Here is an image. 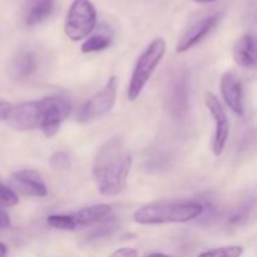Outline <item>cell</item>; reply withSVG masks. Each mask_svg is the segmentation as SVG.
Returning <instances> with one entry per match:
<instances>
[{
	"instance_id": "6da1fadb",
	"label": "cell",
	"mask_w": 257,
	"mask_h": 257,
	"mask_svg": "<svg viewBox=\"0 0 257 257\" xmlns=\"http://www.w3.org/2000/svg\"><path fill=\"white\" fill-rule=\"evenodd\" d=\"M132 157L119 138H110L97 151L93 162V177L103 196H115L127 187Z\"/></svg>"
},
{
	"instance_id": "7a4b0ae2",
	"label": "cell",
	"mask_w": 257,
	"mask_h": 257,
	"mask_svg": "<svg viewBox=\"0 0 257 257\" xmlns=\"http://www.w3.org/2000/svg\"><path fill=\"white\" fill-rule=\"evenodd\" d=\"M203 205L198 201H157L138 208L133 220L141 225L183 223L200 217Z\"/></svg>"
},
{
	"instance_id": "3957f363",
	"label": "cell",
	"mask_w": 257,
	"mask_h": 257,
	"mask_svg": "<svg viewBox=\"0 0 257 257\" xmlns=\"http://www.w3.org/2000/svg\"><path fill=\"white\" fill-rule=\"evenodd\" d=\"M166 53V42L162 38L153 40L145 49V52L138 58L136 67L133 69L130 84H128L127 97L131 102H135L141 95L142 90L150 82L151 77L155 73L156 68L162 60Z\"/></svg>"
},
{
	"instance_id": "277c9868",
	"label": "cell",
	"mask_w": 257,
	"mask_h": 257,
	"mask_svg": "<svg viewBox=\"0 0 257 257\" xmlns=\"http://www.w3.org/2000/svg\"><path fill=\"white\" fill-rule=\"evenodd\" d=\"M97 24V12L89 0H74L65 19V34L73 42L85 39Z\"/></svg>"
},
{
	"instance_id": "5b68a950",
	"label": "cell",
	"mask_w": 257,
	"mask_h": 257,
	"mask_svg": "<svg viewBox=\"0 0 257 257\" xmlns=\"http://www.w3.org/2000/svg\"><path fill=\"white\" fill-rule=\"evenodd\" d=\"M40 105V130L47 137H53L58 133L62 123L72 112L69 98L55 94L39 99Z\"/></svg>"
},
{
	"instance_id": "8992f818",
	"label": "cell",
	"mask_w": 257,
	"mask_h": 257,
	"mask_svg": "<svg viewBox=\"0 0 257 257\" xmlns=\"http://www.w3.org/2000/svg\"><path fill=\"white\" fill-rule=\"evenodd\" d=\"M117 85L118 80L115 77H110L105 87L93 97L87 100L83 108L80 109L78 118L80 122H89V120L97 119L107 114L113 108L117 97Z\"/></svg>"
},
{
	"instance_id": "52a82bcc",
	"label": "cell",
	"mask_w": 257,
	"mask_h": 257,
	"mask_svg": "<svg viewBox=\"0 0 257 257\" xmlns=\"http://www.w3.org/2000/svg\"><path fill=\"white\" fill-rule=\"evenodd\" d=\"M205 103L208 112L212 115L213 122H215V137H213L212 151L218 157V156L222 155L226 143H227L228 135H230V124H228L225 108L222 107L218 98L213 93H206Z\"/></svg>"
},
{
	"instance_id": "ba28073f",
	"label": "cell",
	"mask_w": 257,
	"mask_h": 257,
	"mask_svg": "<svg viewBox=\"0 0 257 257\" xmlns=\"http://www.w3.org/2000/svg\"><path fill=\"white\" fill-rule=\"evenodd\" d=\"M221 18H222V13H215V14L202 18L198 22H196L195 24L191 25L190 29H187V32L178 40L176 52L185 53L187 50L192 49L198 43L202 42L217 27Z\"/></svg>"
},
{
	"instance_id": "9c48e42d",
	"label": "cell",
	"mask_w": 257,
	"mask_h": 257,
	"mask_svg": "<svg viewBox=\"0 0 257 257\" xmlns=\"http://www.w3.org/2000/svg\"><path fill=\"white\" fill-rule=\"evenodd\" d=\"M8 122L17 131L40 130V105L39 100L24 102L13 108Z\"/></svg>"
},
{
	"instance_id": "30bf717a",
	"label": "cell",
	"mask_w": 257,
	"mask_h": 257,
	"mask_svg": "<svg viewBox=\"0 0 257 257\" xmlns=\"http://www.w3.org/2000/svg\"><path fill=\"white\" fill-rule=\"evenodd\" d=\"M221 93L226 104L232 109L236 114H243L245 104H243V89L241 78L235 72H226L221 77Z\"/></svg>"
},
{
	"instance_id": "8fae6325",
	"label": "cell",
	"mask_w": 257,
	"mask_h": 257,
	"mask_svg": "<svg viewBox=\"0 0 257 257\" xmlns=\"http://www.w3.org/2000/svg\"><path fill=\"white\" fill-rule=\"evenodd\" d=\"M12 185L20 193L30 197H44L48 190L42 176L32 170H22L12 176Z\"/></svg>"
},
{
	"instance_id": "7c38bea8",
	"label": "cell",
	"mask_w": 257,
	"mask_h": 257,
	"mask_svg": "<svg viewBox=\"0 0 257 257\" xmlns=\"http://www.w3.org/2000/svg\"><path fill=\"white\" fill-rule=\"evenodd\" d=\"M233 59L238 67L257 68V35L246 33L238 38L233 47Z\"/></svg>"
},
{
	"instance_id": "4fadbf2b",
	"label": "cell",
	"mask_w": 257,
	"mask_h": 257,
	"mask_svg": "<svg viewBox=\"0 0 257 257\" xmlns=\"http://www.w3.org/2000/svg\"><path fill=\"white\" fill-rule=\"evenodd\" d=\"M73 217L78 228L89 227V226L99 225L108 218L113 217V211L112 207L108 205H94L73 213Z\"/></svg>"
},
{
	"instance_id": "5bb4252c",
	"label": "cell",
	"mask_w": 257,
	"mask_h": 257,
	"mask_svg": "<svg viewBox=\"0 0 257 257\" xmlns=\"http://www.w3.org/2000/svg\"><path fill=\"white\" fill-rule=\"evenodd\" d=\"M38 63L33 53H22L13 60L10 65V75L14 79L29 78L37 70Z\"/></svg>"
},
{
	"instance_id": "9a60e30c",
	"label": "cell",
	"mask_w": 257,
	"mask_h": 257,
	"mask_svg": "<svg viewBox=\"0 0 257 257\" xmlns=\"http://www.w3.org/2000/svg\"><path fill=\"white\" fill-rule=\"evenodd\" d=\"M54 10V0H33L28 9L25 22L29 27L40 24L50 17Z\"/></svg>"
},
{
	"instance_id": "2e32d148",
	"label": "cell",
	"mask_w": 257,
	"mask_h": 257,
	"mask_svg": "<svg viewBox=\"0 0 257 257\" xmlns=\"http://www.w3.org/2000/svg\"><path fill=\"white\" fill-rule=\"evenodd\" d=\"M171 105H172L173 113L178 117L187 110V82H186V78H181L176 82L172 90Z\"/></svg>"
},
{
	"instance_id": "e0dca14e",
	"label": "cell",
	"mask_w": 257,
	"mask_h": 257,
	"mask_svg": "<svg viewBox=\"0 0 257 257\" xmlns=\"http://www.w3.org/2000/svg\"><path fill=\"white\" fill-rule=\"evenodd\" d=\"M112 43V38L108 34H94L92 37L87 38V39L83 42L82 49L83 53H95V52H102V50L107 49L108 47Z\"/></svg>"
},
{
	"instance_id": "ac0fdd59",
	"label": "cell",
	"mask_w": 257,
	"mask_h": 257,
	"mask_svg": "<svg viewBox=\"0 0 257 257\" xmlns=\"http://www.w3.org/2000/svg\"><path fill=\"white\" fill-rule=\"evenodd\" d=\"M48 225L62 231H75L78 226L73 215H52L48 217Z\"/></svg>"
},
{
	"instance_id": "d6986e66",
	"label": "cell",
	"mask_w": 257,
	"mask_h": 257,
	"mask_svg": "<svg viewBox=\"0 0 257 257\" xmlns=\"http://www.w3.org/2000/svg\"><path fill=\"white\" fill-rule=\"evenodd\" d=\"M243 248L241 246H222L200 253L197 257H240Z\"/></svg>"
},
{
	"instance_id": "ffe728a7",
	"label": "cell",
	"mask_w": 257,
	"mask_h": 257,
	"mask_svg": "<svg viewBox=\"0 0 257 257\" xmlns=\"http://www.w3.org/2000/svg\"><path fill=\"white\" fill-rule=\"evenodd\" d=\"M252 206H253V203L250 202V201L242 203V205H241L237 210L233 211L232 216H231L230 220H228V225H231V226L241 225L243 221H246L248 213L251 212V208H252Z\"/></svg>"
},
{
	"instance_id": "44dd1931",
	"label": "cell",
	"mask_w": 257,
	"mask_h": 257,
	"mask_svg": "<svg viewBox=\"0 0 257 257\" xmlns=\"http://www.w3.org/2000/svg\"><path fill=\"white\" fill-rule=\"evenodd\" d=\"M19 197L12 188L0 183V207H13L18 205Z\"/></svg>"
},
{
	"instance_id": "7402d4cb",
	"label": "cell",
	"mask_w": 257,
	"mask_h": 257,
	"mask_svg": "<svg viewBox=\"0 0 257 257\" xmlns=\"http://www.w3.org/2000/svg\"><path fill=\"white\" fill-rule=\"evenodd\" d=\"M50 163L57 168L65 167V166L69 163V157H68L64 152H57L52 158H50Z\"/></svg>"
},
{
	"instance_id": "603a6c76",
	"label": "cell",
	"mask_w": 257,
	"mask_h": 257,
	"mask_svg": "<svg viewBox=\"0 0 257 257\" xmlns=\"http://www.w3.org/2000/svg\"><path fill=\"white\" fill-rule=\"evenodd\" d=\"M109 257H138L137 250L131 247H122L115 250Z\"/></svg>"
},
{
	"instance_id": "cb8c5ba5",
	"label": "cell",
	"mask_w": 257,
	"mask_h": 257,
	"mask_svg": "<svg viewBox=\"0 0 257 257\" xmlns=\"http://www.w3.org/2000/svg\"><path fill=\"white\" fill-rule=\"evenodd\" d=\"M13 107L10 103L5 102V100H0V120L8 119L12 113Z\"/></svg>"
},
{
	"instance_id": "d4e9b609",
	"label": "cell",
	"mask_w": 257,
	"mask_h": 257,
	"mask_svg": "<svg viewBox=\"0 0 257 257\" xmlns=\"http://www.w3.org/2000/svg\"><path fill=\"white\" fill-rule=\"evenodd\" d=\"M10 226V217L5 211L0 210V230H5Z\"/></svg>"
},
{
	"instance_id": "484cf974",
	"label": "cell",
	"mask_w": 257,
	"mask_h": 257,
	"mask_svg": "<svg viewBox=\"0 0 257 257\" xmlns=\"http://www.w3.org/2000/svg\"><path fill=\"white\" fill-rule=\"evenodd\" d=\"M8 253V247L4 245V243L0 242V257H7Z\"/></svg>"
},
{
	"instance_id": "4316f807",
	"label": "cell",
	"mask_w": 257,
	"mask_h": 257,
	"mask_svg": "<svg viewBox=\"0 0 257 257\" xmlns=\"http://www.w3.org/2000/svg\"><path fill=\"white\" fill-rule=\"evenodd\" d=\"M147 257H171V256L165 255V253H151V255H148Z\"/></svg>"
},
{
	"instance_id": "83f0119b",
	"label": "cell",
	"mask_w": 257,
	"mask_h": 257,
	"mask_svg": "<svg viewBox=\"0 0 257 257\" xmlns=\"http://www.w3.org/2000/svg\"><path fill=\"white\" fill-rule=\"evenodd\" d=\"M195 2H197V3H212V2H216V0H195Z\"/></svg>"
}]
</instances>
